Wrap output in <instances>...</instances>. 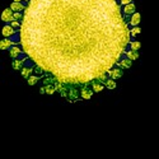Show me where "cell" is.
I'll use <instances>...</instances> for the list:
<instances>
[{
	"mask_svg": "<svg viewBox=\"0 0 159 159\" xmlns=\"http://www.w3.org/2000/svg\"><path fill=\"white\" fill-rule=\"evenodd\" d=\"M104 85H106V88H107V89H115V88H116V80L108 79L107 82L104 83Z\"/></svg>",
	"mask_w": 159,
	"mask_h": 159,
	"instance_id": "2e32d148",
	"label": "cell"
},
{
	"mask_svg": "<svg viewBox=\"0 0 159 159\" xmlns=\"http://www.w3.org/2000/svg\"><path fill=\"white\" fill-rule=\"evenodd\" d=\"M14 1H15V3H23L24 0H14Z\"/></svg>",
	"mask_w": 159,
	"mask_h": 159,
	"instance_id": "484cf974",
	"label": "cell"
},
{
	"mask_svg": "<svg viewBox=\"0 0 159 159\" xmlns=\"http://www.w3.org/2000/svg\"><path fill=\"white\" fill-rule=\"evenodd\" d=\"M38 79H40V78H38V76H36V75H32V76L29 78V79H27V82H28V84H29V85H34V84H37Z\"/></svg>",
	"mask_w": 159,
	"mask_h": 159,
	"instance_id": "ffe728a7",
	"label": "cell"
},
{
	"mask_svg": "<svg viewBox=\"0 0 159 159\" xmlns=\"http://www.w3.org/2000/svg\"><path fill=\"white\" fill-rule=\"evenodd\" d=\"M27 8V5H24L23 3H15V1H13L12 4H10V9L13 10V12H15V13H20L23 9H26Z\"/></svg>",
	"mask_w": 159,
	"mask_h": 159,
	"instance_id": "8992f818",
	"label": "cell"
},
{
	"mask_svg": "<svg viewBox=\"0 0 159 159\" xmlns=\"http://www.w3.org/2000/svg\"><path fill=\"white\" fill-rule=\"evenodd\" d=\"M40 93H41V94L46 93V89H45V87H41V89H40Z\"/></svg>",
	"mask_w": 159,
	"mask_h": 159,
	"instance_id": "d4e9b609",
	"label": "cell"
},
{
	"mask_svg": "<svg viewBox=\"0 0 159 159\" xmlns=\"http://www.w3.org/2000/svg\"><path fill=\"white\" fill-rule=\"evenodd\" d=\"M1 20L3 22H5V23H12L13 20H14V13H13V10L8 8V9H5V10H3V13H1Z\"/></svg>",
	"mask_w": 159,
	"mask_h": 159,
	"instance_id": "7a4b0ae2",
	"label": "cell"
},
{
	"mask_svg": "<svg viewBox=\"0 0 159 159\" xmlns=\"http://www.w3.org/2000/svg\"><path fill=\"white\" fill-rule=\"evenodd\" d=\"M14 42H12L9 40V38H4V40H1V42H0V48L1 50H6V48H12Z\"/></svg>",
	"mask_w": 159,
	"mask_h": 159,
	"instance_id": "7c38bea8",
	"label": "cell"
},
{
	"mask_svg": "<svg viewBox=\"0 0 159 159\" xmlns=\"http://www.w3.org/2000/svg\"><path fill=\"white\" fill-rule=\"evenodd\" d=\"M33 70H34V73H36V76H38L40 78L42 74H43L45 71H43V69L42 68H40V66H36V68H33Z\"/></svg>",
	"mask_w": 159,
	"mask_h": 159,
	"instance_id": "44dd1931",
	"label": "cell"
},
{
	"mask_svg": "<svg viewBox=\"0 0 159 159\" xmlns=\"http://www.w3.org/2000/svg\"><path fill=\"white\" fill-rule=\"evenodd\" d=\"M10 26L15 29V32H20V29H22V23H19L18 20H13V22L10 23Z\"/></svg>",
	"mask_w": 159,
	"mask_h": 159,
	"instance_id": "ac0fdd59",
	"label": "cell"
},
{
	"mask_svg": "<svg viewBox=\"0 0 159 159\" xmlns=\"http://www.w3.org/2000/svg\"><path fill=\"white\" fill-rule=\"evenodd\" d=\"M23 60H20V59H14L13 60V62H12V66H13V69L14 70H22L24 66H23Z\"/></svg>",
	"mask_w": 159,
	"mask_h": 159,
	"instance_id": "5bb4252c",
	"label": "cell"
},
{
	"mask_svg": "<svg viewBox=\"0 0 159 159\" xmlns=\"http://www.w3.org/2000/svg\"><path fill=\"white\" fill-rule=\"evenodd\" d=\"M117 65L120 66V68H122V69H130V68H131V65H132V61L130 59L126 57V59H122Z\"/></svg>",
	"mask_w": 159,
	"mask_h": 159,
	"instance_id": "4fadbf2b",
	"label": "cell"
},
{
	"mask_svg": "<svg viewBox=\"0 0 159 159\" xmlns=\"http://www.w3.org/2000/svg\"><path fill=\"white\" fill-rule=\"evenodd\" d=\"M131 3H132V0H120V4L123 5V6L127 5V4H131Z\"/></svg>",
	"mask_w": 159,
	"mask_h": 159,
	"instance_id": "cb8c5ba5",
	"label": "cell"
},
{
	"mask_svg": "<svg viewBox=\"0 0 159 159\" xmlns=\"http://www.w3.org/2000/svg\"><path fill=\"white\" fill-rule=\"evenodd\" d=\"M122 12H123L125 15H132V14L136 13V6H135L134 3H131V4H127V5H125L122 8Z\"/></svg>",
	"mask_w": 159,
	"mask_h": 159,
	"instance_id": "5b68a950",
	"label": "cell"
},
{
	"mask_svg": "<svg viewBox=\"0 0 159 159\" xmlns=\"http://www.w3.org/2000/svg\"><path fill=\"white\" fill-rule=\"evenodd\" d=\"M23 18H24V15L22 13H14V20H23Z\"/></svg>",
	"mask_w": 159,
	"mask_h": 159,
	"instance_id": "7402d4cb",
	"label": "cell"
},
{
	"mask_svg": "<svg viewBox=\"0 0 159 159\" xmlns=\"http://www.w3.org/2000/svg\"><path fill=\"white\" fill-rule=\"evenodd\" d=\"M126 57L130 59L132 61V60H137L139 59V52L137 51H134V50H130V51H126Z\"/></svg>",
	"mask_w": 159,
	"mask_h": 159,
	"instance_id": "9a60e30c",
	"label": "cell"
},
{
	"mask_svg": "<svg viewBox=\"0 0 159 159\" xmlns=\"http://www.w3.org/2000/svg\"><path fill=\"white\" fill-rule=\"evenodd\" d=\"M141 47V43L139 41H134V42H130V48L134 51H139V48Z\"/></svg>",
	"mask_w": 159,
	"mask_h": 159,
	"instance_id": "e0dca14e",
	"label": "cell"
},
{
	"mask_svg": "<svg viewBox=\"0 0 159 159\" xmlns=\"http://www.w3.org/2000/svg\"><path fill=\"white\" fill-rule=\"evenodd\" d=\"M141 32V28L140 27H134L131 29V36H135V34H139Z\"/></svg>",
	"mask_w": 159,
	"mask_h": 159,
	"instance_id": "603a6c76",
	"label": "cell"
},
{
	"mask_svg": "<svg viewBox=\"0 0 159 159\" xmlns=\"http://www.w3.org/2000/svg\"><path fill=\"white\" fill-rule=\"evenodd\" d=\"M1 33H3V36H4V37L9 38V37L14 36L17 32H15V29H14L12 26H10V24H5V26L3 27V29H1Z\"/></svg>",
	"mask_w": 159,
	"mask_h": 159,
	"instance_id": "3957f363",
	"label": "cell"
},
{
	"mask_svg": "<svg viewBox=\"0 0 159 159\" xmlns=\"http://www.w3.org/2000/svg\"><path fill=\"white\" fill-rule=\"evenodd\" d=\"M33 71L34 70L31 68V66H24V68L20 70V74H22V76L24 79H29V78L33 75Z\"/></svg>",
	"mask_w": 159,
	"mask_h": 159,
	"instance_id": "9c48e42d",
	"label": "cell"
},
{
	"mask_svg": "<svg viewBox=\"0 0 159 159\" xmlns=\"http://www.w3.org/2000/svg\"><path fill=\"white\" fill-rule=\"evenodd\" d=\"M140 19H141V15H140V13H135V14H132L131 17H130V20H129V24L130 26H132V27H136L137 24L140 23Z\"/></svg>",
	"mask_w": 159,
	"mask_h": 159,
	"instance_id": "ba28073f",
	"label": "cell"
},
{
	"mask_svg": "<svg viewBox=\"0 0 159 159\" xmlns=\"http://www.w3.org/2000/svg\"><path fill=\"white\" fill-rule=\"evenodd\" d=\"M104 89V84H102L99 82H97V80H93L92 82V90L94 92V93H99Z\"/></svg>",
	"mask_w": 159,
	"mask_h": 159,
	"instance_id": "30bf717a",
	"label": "cell"
},
{
	"mask_svg": "<svg viewBox=\"0 0 159 159\" xmlns=\"http://www.w3.org/2000/svg\"><path fill=\"white\" fill-rule=\"evenodd\" d=\"M46 89V94H54L56 92V87L55 85H45Z\"/></svg>",
	"mask_w": 159,
	"mask_h": 159,
	"instance_id": "d6986e66",
	"label": "cell"
},
{
	"mask_svg": "<svg viewBox=\"0 0 159 159\" xmlns=\"http://www.w3.org/2000/svg\"><path fill=\"white\" fill-rule=\"evenodd\" d=\"M107 74L109 75V78H111V79L117 80V79H120V78H122V69H120V68H113V69L109 70Z\"/></svg>",
	"mask_w": 159,
	"mask_h": 159,
	"instance_id": "277c9868",
	"label": "cell"
},
{
	"mask_svg": "<svg viewBox=\"0 0 159 159\" xmlns=\"http://www.w3.org/2000/svg\"><path fill=\"white\" fill-rule=\"evenodd\" d=\"M92 95H93V90L89 88H82L80 89V98H83V99H90Z\"/></svg>",
	"mask_w": 159,
	"mask_h": 159,
	"instance_id": "52a82bcc",
	"label": "cell"
},
{
	"mask_svg": "<svg viewBox=\"0 0 159 159\" xmlns=\"http://www.w3.org/2000/svg\"><path fill=\"white\" fill-rule=\"evenodd\" d=\"M23 52V48H20V47H18V46H13L12 48L9 50V55L12 56V57H14V59H17L18 56L20 55Z\"/></svg>",
	"mask_w": 159,
	"mask_h": 159,
	"instance_id": "8fae6325",
	"label": "cell"
},
{
	"mask_svg": "<svg viewBox=\"0 0 159 159\" xmlns=\"http://www.w3.org/2000/svg\"><path fill=\"white\" fill-rule=\"evenodd\" d=\"M117 0H31L20 45L57 83L88 84L121 61L131 31Z\"/></svg>",
	"mask_w": 159,
	"mask_h": 159,
	"instance_id": "6da1fadb",
	"label": "cell"
}]
</instances>
